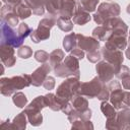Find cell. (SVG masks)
<instances>
[{"instance_id":"6da1fadb","label":"cell","mask_w":130,"mask_h":130,"mask_svg":"<svg viewBox=\"0 0 130 130\" xmlns=\"http://www.w3.org/2000/svg\"><path fill=\"white\" fill-rule=\"evenodd\" d=\"M31 84V75L21 74L12 77H2L0 79V91L5 96L13 95L16 90L27 87Z\"/></svg>"},{"instance_id":"7a4b0ae2","label":"cell","mask_w":130,"mask_h":130,"mask_svg":"<svg viewBox=\"0 0 130 130\" xmlns=\"http://www.w3.org/2000/svg\"><path fill=\"white\" fill-rule=\"evenodd\" d=\"M120 12H121V7L118 3L113 1L103 2L99 5L96 12L92 15V18L95 23L103 25L106 19L114 16H119Z\"/></svg>"},{"instance_id":"3957f363","label":"cell","mask_w":130,"mask_h":130,"mask_svg":"<svg viewBox=\"0 0 130 130\" xmlns=\"http://www.w3.org/2000/svg\"><path fill=\"white\" fill-rule=\"evenodd\" d=\"M79 85H80L79 76H70V77H67L57 87L56 94L59 98L63 99V100H67V101H70L71 102L72 98L76 93H78Z\"/></svg>"},{"instance_id":"277c9868","label":"cell","mask_w":130,"mask_h":130,"mask_svg":"<svg viewBox=\"0 0 130 130\" xmlns=\"http://www.w3.org/2000/svg\"><path fill=\"white\" fill-rule=\"evenodd\" d=\"M105 86H106V83L99 76H95L90 81L80 82L78 93L88 99L98 98V95L105 88Z\"/></svg>"},{"instance_id":"5b68a950","label":"cell","mask_w":130,"mask_h":130,"mask_svg":"<svg viewBox=\"0 0 130 130\" xmlns=\"http://www.w3.org/2000/svg\"><path fill=\"white\" fill-rule=\"evenodd\" d=\"M1 43L8 44L14 48H19L22 46L23 40L18 36L17 31H15L12 26L8 25L7 23H1Z\"/></svg>"},{"instance_id":"8992f818","label":"cell","mask_w":130,"mask_h":130,"mask_svg":"<svg viewBox=\"0 0 130 130\" xmlns=\"http://www.w3.org/2000/svg\"><path fill=\"white\" fill-rule=\"evenodd\" d=\"M108 88L110 90V102L115 107L116 110H120L123 108V99L125 90L122 89V86L118 80H110L108 82Z\"/></svg>"},{"instance_id":"52a82bcc","label":"cell","mask_w":130,"mask_h":130,"mask_svg":"<svg viewBox=\"0 0 130 130\" xmlns=\"http://www.w3.org/2000/svg\"><path fill=\"white\" fill-rule=\"evenodd\" d=\"M101 53H102V56H103L104 60L110 62L114 66L115 71L119 68L120 65H122V63L124 61V55H123L122 50L109 49V48L104 46L101 49Z\"/></svg>"},{"instance_id":"ba28073f","label":"cell","mask_w":130,"mask_h":130,"mask_svg":"<svg viewBox=\"0 0 130 130\" xmlns=\"http://www.w3.org/2000/svg\"><path fill=\"white\" fill-rule=\"evenodd\" d=\"M103 25L109 30V32L122 34V35H126V36L128 34L127 24L124 22V20H122L118 16H114V17H110V18L106 19V21L103 23Z\"/></svg>"},{"instance_id":"9c48e42d","label":"cell","mask_w":130,"mask_h":130,"mask_svg":"<svg viewBox=\"0 0 130 130\" xmlns=\"http://www.w3.org/2000/svg\"><path fill=\"white\" fill-rule=\"evenodd\" d=\"M95 70H96V73H98V76L105 82H109L110 80L113 79L114 75H115V68L114 66L106 61V60H102V61H99L95 65Z\"/></svg>"},{"instance_id":"30bf717a","label":"cell","mask_w":130,"mask_h":130,"mask_svg":"<svg viewBox=\"0 0 130 130\" xmlns=\"http://www.w3.org/2000/svg\"><path fill=\"white\" fill-rule=\"evenodd\" d=\"M127 45H128V40H127L126 35L110 32L107 40H106L105 47H107L109 49L124 50L127 48Z\"/></svg>"},{"instance_id":"8fae6325","label":"cell","mask_w":130,"mask_h":130,"mask_svg":"<svg viewBox=\"0 0 130 130\" xmlns=\"http://www.w3.org/2000/svg\"><path fill=\"white\" fill-rule=\"evenodd\" d=\"M77 37V47L83 51L91 52L100 49V41L93 37L84 36L82 34H76Z\"/></svg>"},{"instance_id":"7c38bea8","label":"cell","mask_w":130,"mask_h":130,"mask_svg":"<svg viewBox=\"0 0 130 130\" xmlns=\"http://www.w3.org/2000/svg\"><path fill=\"white\" fill-rule=\"evenodd\" d=\"M52 69V66L50 63H43L40 67H38L32 73H31V84L34 86H41L43 85L44 80L48 76Z\"/></svg>"},{"instance_id":"4fadbf2b","label":"cell","mask_w":130,"mask_h":130,"mask_svg":"<svg viewBox=\"0 0 130 130\" xmlns=\"http://www.w3.org/2000/svg\"><path fill=\"white\" fill-rule=\"evenodd\" d=\"M14 47L1 43L0 45V56H1V61L3 65L6 67H12L16 63V57L14 56Z\"/></svg>"},{"instance_id":"5bb4252c","label":"cell","mask_w":130,"mask_h":130,"mask_svg":"<svg viewBox=\"0 0 130 130\" xmlns=\"http://www.w3.org/2000/svg\"><path fill=\"white\" fill-rule=\"evenodd\" d=\"M1 19L3 22L7 23L10 26H16L18 24V15L14 10V6L5 4L1 8Z\"/></svg>"},{"instance_id":"9a60e30c","label":"cell","mask_w":130,"mask_h":130,"mask_svg":"<svg viewBox=\"0 0 130 130\" xmlns=\"http://www.w3.org/2000/svg\"><path fill=\"white\" fill-rule=\"evenodd\" d=\"M45 100L47 103V107H49L52 111H62L69 103L70 101L67 100H63L61 98H59L57 94L49 92L45 95Z\"/></svg>"},{"instance_id":"2e32d148","label":"cell","mask_w":130,"mask_h":130,"mask_svg":"<svg viewBox=\"0 0 130 130\" xmlns=\"http://www.w3.org/2000/svg\"><path fill=\"white\" fill-rule=\"evenodd\" d=\"M77 6L78 0H62L59 10V16L65 18H72Z\"/></svg>"},{"instance_id":"e0dca14e","label":"cell","mask_w":130,"mask_h":130,"mask_svg":"<svg viewBox=\"0 0 130 130\" xmlns=\"http://www.w3.org/2000/svg\"><path fill=\"white\" fill-rule=\"evenodd\" d=\"M50 29L49 27L43 25V24H38V27L36 29H34L30 34V39L34 43L38 44L42 41H46L50 38Z\"/></svg>"},{"instance_id":"ac0fdd59","label":"cell","mask_w":130,"mask_h":130,"mask_svg":"<svg viewBox=\"0 0 130 130\" xmlns=\"http://www.w3.org/2000/svg\"><path fill=\"white\" fill-rule=\"evenodd\" d=\"M72 17H73L72 21L78 25H84L87 22H89L91 19V15L89 14V12L87 10H85L83 7H81L80 5H78L76 7Z\"/></svg>"},{"instance_id":"d6986e66","label":"cell","mask_w":130,"mask_h":130,"mask_svg":"<svg viewBox=\"0 0 130 130\" xmlns=\"http://www.w3.org/2000/svg\"><path fill=\"white\" fill-rule=\"evenodd\" d=\"M28 122L27 116L25 111L20 112L18 115H16L13 119V121L11 122L10 125V129H15V130H23L26 128V124Z\"/></svg>"},{"instance_id":"ffe728a7","label":"cell","mask_w":130,"mask_h":130,"mask_svg":"<svg viewBox=\"0 0 130 130\" xmlns=\"http://www.w3.org/2000/svg\"><path fill=\"white\" fill-rule=\"evenodd\" d=\"M116 119L119 122L122 129H125L126 126L130 125V107L121 108L116 115Z\"/></svg>"},{"instance_id":"44dd1931","label":"cell","mask_w":130,"mask_h":130,"mask_svg":"<svg viewBox=\"0 0 130 130\" xmlns=\"http://www.w3.org/2000/svg\"><path fill=\"white\" fill-rule=\"evenodd\" d=\"M71 104L74 109H76L78 112H81V113L88 109V101L85 99V96H83L79 93H76L72 98Z\"/></svg>"},{"instance_id":"7402d4cb","label":"cell","mask_w":130,"mask_h":130,"mask_svg":"<svg viewBox=\"0 0 130 130\" xmlns=\"http://www.w3.org/2000/svg\"><path fill=\"white\" fill-rule=\"evenodd\" d=\"M24 2L31 8L32 13L36 15H43L45 12L46 0H24Z\"/></svg>"},{"instance_id":"603a6c76","label":"cell","mask_w":130,"mask_h":130,"mask_svg":"<svg viewBox=\"0 0 130 130\" xmlns=\"http://www.w3.org/2000/svg\"><path fill=\"white\" fill-rule=\"evenodd\" d=\"M63 62L69 67V69L72 71L74 76H80V71H79V60L72 56L71 54L66 56L63 60Z\"/></svg>"},{"instance_id":"cb8c5ba5","label":"cell","mask_w":130,"mask_h":130,"mask_svg":"<svg viewBox=\"0 0 130 130\" xmlns=\"http://www.w3.org/2000/svg\"><path fill=\"white\" fill-rule=\"evenodd\" d=\"M24 111L26 113L29 124L37 127L43 123V115L41 111H34V110H27V109H24Z\"/></svg>"},{"instance_id":"d4e9b609","label":"cell","mask_w":130,"mask_h":130,"mask_svg":"<svg viewBox=\"0 0 130 130\" xmlns=\"http://www.w3.org/2000/svg\"><path fill=\"white\" fill-rule=\"evenodd\" d=\"M14 10H15L16 14L18 15L19 19L28 18L31 15V13H32L31 8L25 2H20L19 4H17L16 6H14Z\"/></svg>"},{"instance_id":"484cf974","label":"cell","mask_w":130,"mask_h":130,"mask_svg":"<svg viewBox=\"0 0 130 130\" xmlns=\"http://www.w3.org/2000/svg\"><path fill=\"white\" fill-rule=\"evenodd\" d=\"M53 70H54V73L57 77H62V78H65V77H70V76H74L72 71L69 69V67L62 61L61 63H59L58 65H56L55 67H53Z\"/></svg>"},{"instance_id":"4316f807","label":"cell","mask_w":130,"mask_h":130,"mask_svg":"<svg viewBox=\"0 0 130 130\" xmlns=\"http://www.w3.org/2000/svg\"><path fill=\"white\" fill-rule=\"evenodd\" d=\"M63 47L66 52H71L77 47V37L75 32H70L63 39Z\"/></svg>"},{"instance_id":"83f0119b","label":"cell","mask_w":130,"mask_h":130,"mask_svg":"<svg viewBox=\"0 0 130 130\" xmlns=\"http://www.w3.org/2000/svg\"><path fill=\"white\" fill-rule=\"evenodd\" d=\"M65 58V53L61 49H55L50 53L49 56V63L52 67H55L59 63H61Z\"/></svg>"},{"instance_id":"f1b7e54d","label":"cell","mask_w":130,"mask_h":130,"mask_svg":"<svg viewBox=\"0 0 130 130\" xmlns=\"http://www.w3.org/2000/svg\"><path fill=\"white\" fill-rule=\"evenodd\" d=\"M46 107H47V103L45 100V95H39V96L35 98L31 101V103L28 106H26L24 109L34 110V111H42Z\"/></svg>"},{"instance_id":"f546056e","label":"cell","mask_w":130,"mask_h":130,"mask_svg":"<svg viewBox=\"0 0 130 130\" xmlns=\"http://www.w3.org/2000/svg\"><path fill=\"white\" fill-rule=\"evenodd\" d=\"M101 111H102V113L104 114V116L107 119L114 118L117 115V111H116L115 107L111 103H109L107 101H102V103H101Z\"/></svg>"},{"instance_id":"4dcf8cb0","label":"cell","mask_w":130,"mask_h":130,"mask_svg":"<svg viewBox=\"0 0 130 130\" xmlns=\"http://www.w3.org/2000/svg\"><path fill=\"white\" fill-rule=\"evenodd\" d=\"M56 23H57V26L65 32L71 31L73 29V25H74L73 24L74 22L71 20V18H65V17H61V16H59L57 18Z\"/></svg>"},{"instance_id":"1f68e13d","label":"cell","mask_w":130,"mask_h":130,"mask_svg":"<svg viewBox=\"0 0 130 130\" xmlns=\"http://www.w3.org/2000/svg\"><path fill=\"white\" fill-rule=\"evenodd\" d=\"M61 1L62 0H46V4L45 7L47 9V11L51 14V15H59V10H60V6H61Z\"/></svg>"},{"instance_id":"d6a6232c","label":"cell","mask_w":130,"mask_h":130,"mask_svg":"<svg viewBox=\"0 0 130 130\" xmlns=\"http://www.w3.org/2000/svg\"><path fill=\"white\" fill-rule=\"evenodd\" d=\"M109 30L104 26V25H99L96 27H94L92 29L91 32V37H93L94 39H96L98 41H105L107 40L108 36H109Z\"/></svg>"},{"instance_id":"836d02e7","label":"cell","mask_w":130,"mask_h":130,"mask_svg":"<svg viewBox=\"0 0 130 130\" xmlns=\"http://www.w3.org/2000/svg\"><path fill=\"white\" fill-rule=\"evenodd\" d=\"M72 129H81V130H89L93 129V124L90 120H83V119H77L74 122L71 123Z\"/></svg>"},{"instance_id":"e575fe53","label":"cell","mask_w":130,"mask_h":130,"mask_svg":"<svg viewBox=\"0 0 130 130\" xmlns=\"http://www.w3.org/2000/svg\"><path fill=\"white\" fill-rule=\"evenodd\" d=\"M12 102L18 108H25L27 104V98L23 92L17 91L12 95Z\"/></svg>"},{"instance_id":"d590c367","label":"cell","mask_w":130,"mask_h":130,"mask_svg":"<svg viewBox=\"0 0 130 130\" xmlns=\"http://www.w3.org/2000/svg\"><path fill=\"white\" fill-rule=\"evenodd\" d=\"M99 0H78V5L83 7L88 12H93L96 9Z\"/></svg>"},{"instance_id":"8d00e7d4","label":"cell","mask_w":130,"mask_h":130,"mask_svg":"<svg viewBox=\"0 0 130 130\" xmlns=\"http://www.w3.org/2000/svg\"><path fill=\"white\" fill-rule=\"evenodd\" d=\"M31 31H32V29L28 26L27 23H25V22H21V23L18 24V27H17V34H18V36H19L22 40H24L25 38H27L28 36H30Z\"/></svg>"},{"instance_id":"74e56055","label":"cell","mask_w":130,"mask_h":130,"mask_svg":"<svg viewBox=\"0 0 130 130\" xmlns=\"http://www.w3.org/2000/svg\"><path fill=\"white\" fill-rule=\"evenodd\" d=\"M31 55H32V50L28 46L22 45L17 50V56L21 59H28L29 57H31Z\"/></svg>"},{"instance_id":"f35d334b","label":"cell","mask_w":130,"mask_h":130,"mask_svg":"<svg viewBox=\"0 0 130 130\" xmlns=\"http://www.w3.org/2000/svg\"><path fill=\"white\" fill-rule=\"evenodd\" d=\"M49 56H50V54L44 50H38L34 54L36 61H38L40 63H46L49 60Z\"/></svg>"},{"instance_id":"ab89813d","label":"cell","mask_w":130,"mask_h":130,"mask_svg":"<svg viewBox=\"0 0 130 130\" xmlns=\"http://www.w3.org/2000/svg\"><path fill=\"white\" fill-rule=\"evenodd\" d=\"M86 58L89 62L91 63H98L99 61H101V59L103 58L101 51L95 50V51H91V52H87L86 54Z\"/></svg>"},{"instance_id":"60d3db41","label":"cell","mask_w":130,"mask_h":130,"mask_svg":"<svg viewBox=\"0 0 130 130\" xmlns=\"http://www.w3.org/2000/svg\"><path fill=\"white\" fill-rule=\"evenodd\" d=\"M130 74V69L125 66V65H120L119 68L115 71V76L118 78V79H123L124 77H126L127 75Z\"/></svg>"},{"instance_id":"b9f144b4","label":"cell","mask_w":130,"mask_h":130,"mask_svg":"<svg viewBox=\"0 0 130 130\" xmlns=\"http://www.w3.org/2000/svg\"><path fill=\"white\" fill-rule=\"evenodd\" d=\"M106 128L107 129H110V130H115V129H122L119 122L117 121L116 117L114 118H110V119H107V122H106Z\"/></svg>"},{"instance_id":"7bdbcfd3","label":"cell","mask_w":130,"mask_h":130,"mask_svg":"<svg viewBox=\"0 0 130 130\" xmlns=\"http://www.w3.org/2000/svg\"><path fill=\"white\" fill-rule=\"evenodd\" d=\"M55 84H56L55 78H54L53 76H50V75H48V76L46 77V79L44 80V82H43V86H44L46 89H48V90L54 89Z\"/></svg>"},{"instance_id":"ee69618b","label":"cell","mask_w":130,"mask_h":130,"mask_svg":"<svg viewBox=\"0 0 130 130\" xmlns=\"http://www.w3.org/2000/svg\"><path fill=\"white\" fill-rule=\"evenodd\" d=\"M70 54H71L72 56H74L75 58H77L78 60H82V59L85 57V53H84V51L81 50V49L78 48V47L74 48V49L70 52Z\"/></svg>"},{"instance_id":"f6af8a7d","label":"cell","mask_w":130,"mask_h":130,"mask_svg":"<svg viewBox=\"0 0 130 130\" xmlns=\"http://www.w3.org/2000/svg\"><path fill=\"white\" fill-rule=\"evenodd\" d=\"M122 86L125 90H130V74L122 79Z\"/></svg>"},{"instance_id":"bcb514c9","label":"cell","mask_w":130,"mask_h":130,"mask_svg":"<svg viewBox=\"0 0 130 130\" xmlns=\"http://www.w3.org/2000/svg\"><path fill=\"white\" fill-rule=\"evenodd\" d=\"M123 107H130V90H125L124 92Z\"/></svg>"},{"instance_id":"7dc6e473","label":"cell","mask_w":130,"mask_h":130,"mask_svg":"<svg viewBox=\"0 0 130 130\" xmlns=\"http://www.w3.org/2000/svg\"><path fill=\"white\" fill-rule=\"evenodd\" d=\"M5 4H8V5H11V6H16L17 4H19L20 2H22L21 0H2Z\"/></svg>"},{"instance_id":"c3c4849f","label":"cell","mask_w":130,"mask_h":130,"mask_svg":"<svg viewBox=\"0 0 130 130\" xmlns=\"http://www.w3.org/2000/svg\"><path fill=\"white\" fill-rule=\"evenodd\" d=\"M10 125H11V122L8 119V120H5V121H2L1 124H0V127L5 128V129H10Z\"/></svg>"},{"instance_id":"681fc988","label":"cell","mask_w":130,"mask_h":130,"mask_svg":"<svg viewBox=\"0 0 130 130\" xmlns=\"http://www.w3.org/2000/svg\"><path fill=\"white\" fill-rule=\"evenodd\" d=\"M125 55H126V57L130 60V37H129V39H128V46H127V48H126V50H125Z\"/></svg>"},{"instance_id":"f907efd6","label":"cell","mask_w":130,"mask_h":130,"mask_svg":"<svg viewBox=\"0 0 130 130\" xmlns=\"http://www.w3.org/2000/svg\"><path fill=\"white\" fill-rule=\"evenodd\" d=\"M126 11H127V13H128V14H130V4H128V5H127Z\"/></svg>"},{"instance_id":"816d5d0a","label":"cell","mask_w":130,"mask_h":130,"mask_svg":"<svg viewBox=\"0 0 130 130\" xmlns=\"http://www.w3.org/2000/svg\"><path fill=\"white\" fill-rule=\"evenodd\" d=\"M107 1H112V0H107Z\"/></svg>"},{"instance_id":"f5cc1de1","label":"cell","mask_w":130,"mask_h":130,"mask_svg":"<svg viewBox=\"0 0 130 130\" xmlns=\"http://www.w3.org/2000/svg\"><path fill=\"white\" fill-rule=\"evenodd\" d=\"M129 34H130V31H129Z\"/></svg>"}]
</instances>
